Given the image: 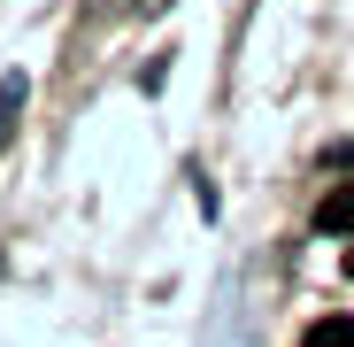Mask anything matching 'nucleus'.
I'll return each instance as SVG.
<instances>
[{
    "mask_svg": "<svg viewBox=\"0 0 354 347\" xmlns=\"http://www.w3.org/2000/svg\"><path fill=\"white\" fill-rule=\"evenodd\" d=\"M316 224H324V231H354V178H339V186L316 201Z\"/></svg>",
    "mask_w": 354,
    "mask_h": 347,
    "instance_id": "f257e3e1",
    "label": "nucleus"
},
{
    "mask_svg": "<svg viewBox=\"0 0 354 347\" xmlns=\"http://www.w3.org/2000/svg\"><path fill=\"white\" fill-rule=\"evenodd\" d=\"M24 70H8V78H0V147H8V132H16V108H24Z\"/></svg>",
    "mask_w": 354,
    "mask_h": 347,
    "instance_id": "f03ea898",
    "label": "nucleus"
},
{
    "mask_svg": "<svg viewBox=\"0 0 354 347\" xmlns=\"http://www.w3.org/2000/svg\"><path fill=\"white\" fill-rule=\"evenodd\" d=\"M301 347H354V317H316Z\"/></svg>",
    "mask_w": 354,
    "mask_h": 347,
    "instance_id": "7ed1b4c3",
    "label": "nucleus"
},
{
    "mask_svg": "<svg viewBox=\"0 0 354 347\" xmlns=\"http://www.w3.org/2000/svg\"><path fill=\"white\" fill-rule=\"evenodd\" d=\"M346 278H354V247H346Z\"/></svg>",
    "mask_w": 354,
    "mask_h": 347,
    "instance_id": "20e7f679",
    "label": "nucleus"
}]
</instances>
